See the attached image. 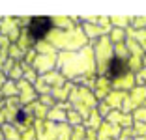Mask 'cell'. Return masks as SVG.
Here are the masks:
<instances>
[{
	"instance_id": "1",
	"label": "cell",
	"mask_w": 146,
	"mask_h": 140,
	"mask_svg": "<svg viewBox=\"0 0 146 140\" xmlns=\"http://www.w3.org/2000/svg\"><path fill=\"white\" fill-rule=\"evenodd\" d=\"M49 28H51V19H47V17H36V19H32L30 26H28V32H30V36L34 39H39V38L45 36V32H47Z\"/></svg>"
},
{
	"instance_id": "2",
	"label": "cell",
	"mask_w": 146,
	"mask_h": 140,
	"mask_svg": "<svg viewBox=\"0 0 146 140\" xmlns=\"http://www.w3.org/2000/svg\"><path fill=\"white\" fill-rule=\"evenodd\" d=\"M125 69H127V65H125L124 60L120 58H112L111 64H109V77L111 79H116V77H122L125 73Z\"/></svg>"
},
{
	"instance_id": "3",
	"label": "cell",
	"mask_w": 146,
	"mask_h": 140,
	"mask_svg": "<svg viewBox=\"0 0 146 140\" xmlns=\"http://www.w3.org/2000/svg\"><path fill=\"white\" fill-rule=\"evenodd\" d=\"M17 120H19V122H23V120H25V114H23V112H19V114H17Z\"/></svg>"
}]
</instances>
